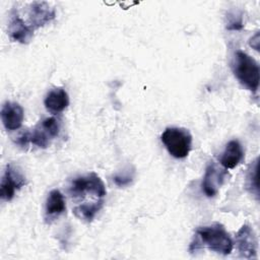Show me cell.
<instances>
[{
	"mask_svg": "<svg viewBox=\"0 0 260 260\" xmlns=\"http://www.w3.org/2000/svg\"><path fill=\"white\" fill-rule=\"evenodd\" d=\"M204 247L218 254L229 255L233 251L234 243L224 226L215 222L210 225L200 226L196 230L189 251L191 253L198 252Z\"/></svg>",
	"mask_w": 260,
	"mask_h": 260,
	"instance_id": "1",
	"label": "cell"
},
{
	"mask_svg": "<svg viewBox=\"0 0 260 260\" xmlns=\"http://www.w3.org/2000/svg\"><path fill=\"white\" fill-rule=\"evenodd\" d=\"M232 69L237 79L249 90L256 92L259 87L260 69L254 58L239 50L235 53Z\"/></svg>",
	"mask_w": 260,
	"mask_h": 260,
	"instance_id": "2",
	"label": "cell"
},
{
	"mask_svg": "<svg viewBox=\"0 0 260 260\" xmlns=\"http://www.w3.org/2000/svg\"><path fill=\"white\" fill-rule=\"evenodd\" d=\"M69 195L73 200H83L90 196L94 199H105L107 195L103 180L95 173L74 178L69 186Z\"/></svg>",
	"mask_w": 260,
	"mask_h": 260,
	"instance_id": "3",
	"label": "cell"
},
{
	"mask_svg": "<svg viewBox=\"0 0 260 260\" xmlns=\"http://www.w3.org/2000/svg\"><path fill=\"white\" fill-rule=\"evenodd\" d=\"M160 140L169 153L176 158L186 157L192 146V135L185 128L168 127L162 132Z\"/></svg>",
	"mask_w": 260,
	"mask_h": 260,
	"instance_id": "4",
	"label": "cell"
},
{
	"mask_svg": "<svg viewBox=\"0 0 260 260\" xmlns=\"http://www.w3.org/2000/svg\"><path fill=\"white\" fill-rule=\"evenodd\" d=\"M60 131V125L56 118H46L43 120L32 131H27L29 143L40 147L47 148L51 140L58 136Z\"/></svg>",
	"mask_w": 260,
	"mask_h": 260,
	"instance_id": "5",
	"label": "cell"
},
{
	"mask_svg": "<svg viewBox=\"0 0 260 260\" xmlns=\"http://www.w3.org/2000/svg\"><path fill=\"white\" fill-rule=\"evenodd\" d=\"M25 184L24 176L15 167L8 164L0 184V197L4 201H10L17 190Z\"/></svg>",
	"mask_w": 260,
	"mask_h": 260,
	"instance_id": "6",
	"label": "cell"
},
{
	"mask_svg": "<svg viewBox=\"0 0 260 260\" xmlns=\"http://www.w3.org/2000/svg\"><path fill=\"white\" fill-rule=\"evenodd\" d=\"M226 174L228 173L224 168L221 169L217 167L213 161L207 165L201 185L202 191L207 197H213L217 194L218 189L222 185Z\"/></svg>",
	"mask_w": 260,
	"mask_h": 260,
	"instance_id": "7",
	"label": "cell"
},
{
	"mask_svg": "<svg viewBox=\"0 0 260 260\" xmlns=\"http://www.w3.org/2000/svg\"><path fill=\"white\" fill-rule=\"evenodd\" d=\"M27 24L36 30L55 18V10L47 2H32L28 7Z\"/></svg>",
	"mask_w": 260,
	"mask_h": 260,
	"instance_id": "8",
	"label": "cell"
},
{
	"mask_svg": "<svg viewBox=\"0 0 260 260\" xmlns=\"http://www.w3.org/2000/svg\"><path fill=\"white\" fill-rule=\"evenodd\" d=\"M34 29L20 17L16 9H11L8 22V35L14 42L27 44L34 35Z\"/></svg>",
	"mask_w": 260,
	"mask_h": 260,
	"instance_id": "9",
	"label": "cell"
},
{
	"mask_svg": "<svg viewBox=\"0 0 260 260\" xmlns=\"http://www.w3.org/2000/svg\"><path fill=\"white\" fill-rule=\"evenodd\" d=\"M236 243L241 257L253 259L257 257V240L253 230L244 224L236 235Z\"/></svg>",
	"mask_w": 260,
	"mask_h": 260,
	"instance_id": "10",
	"label": "cell"
},
{
	"mask_svg": "<svg viewBox=\"0 0 260 260\" xmlns=\"http://www.w3.org/2000/svg\"><path fill=\"white\" fill-rule=\"evenodd\" d=\"M0 115L3 126L8 131L19 129L24 119V112L22 107L19 104L13 102H5L2 105Z\"/></svg>",
	"mask_w": 260,
	"mask_h": 260,
	"instance_id": "11",
	"label": "cell"
},
{
	"mask_svg": "<svg viewBox=\"0 0 260 260\" xmlns=\"http://www.w3.org/2000/svg\"><path fill=\"white\" fill-rule=\"evenodd\" d=\"M44 105L47 111L53 115L63 112L69 105L67 91L62 87L51 89L44 100Z\"/></svg>",
	"mask_w": 260,
	"mask_h": 260,
	"instance_id": "12",
	"label": "cell"
},
{
	"mask_svg": "<svg viewBox=\"0 0 260 260\" xmlns=\"http://www.w3.org/2000/svg\"><path fill=\"white\" fill-rule=\"evenodd\" d=\"M244 158V150L238 140H231L225 145L219 162L225 170L236 168Z\"/></svg>",
	"mask_w": 260,
	"mask_h": 260,
	"instance_id": "13",
	"label": "cell"
},
{
	"mask_svg": "<svg viewBox=\"0 0 260 260\" xmlns=\"http://www.w3.org/2000/svg\"><path fill=\"white\" fill-rule=\"evenodd\" d=\"M66 210V203L63 194L57 190H52L47 197L46 206H45V214L46 219H53L58 217Z\"/></svg>",
	"mask_w": 260,
	"mask_h": 260,
	"instance_id": "14",
	"label": "cell"
},
{
	"mask_svg": "<svg viewBox=\"0 0 260 260\" xmlns=\"http://www.w3.org/2000/svg\"><path fill=\"white\" fill-rule=\"evenodd\" d=\"M104 206V202H96V203H82L78 204L73 208L74 215L86 222H90L96 213L102 209Z\"/></svg>",
	"mask_w": 260,
	"mask_h": 260,
	"instance_id": "15",
	"label": "cell"
},
{
	"mask_svg": "<svg viewBox=\"0 0 260 260\" xmlns=\"http://www.w3.org/2000/svg\"><path fill=\"white\" fill-rule=\"evenodd\" d=\"M257 168H258V158H256L249 167L247 175H246V188L255 195L258 199L259 192H258V181H257Z\"/></svg>",
	"mask_w": 260,
	"mask_h": 260,
	"instance_id": "16",
	"label": "cell"
},
{
	"mask_svg": "<svg viewBox=\"0 0 260 260\" xmlns=\"http://www.w3.org/2000/svg\"><path fill=\"white\" fill-rule=\"evenodd\" d=\"M244 26L242 21L241 14L237 13H229L228 14V24L226 28L230 30H239Z\"/></svg>",
	"mask_w": 260,
	"mask_h": 260,
	"instance_id": "17",
	"label": "cell"
},
{
	"mask_svg": "<svg viewBox=\"0 0 260 260\" xmlns=\"http://www.w3.org/2000/svg\"><path fill=\"white\" fill-rule=\"evenodd\" d=\"M114 182L117 186L119 187H123V186H127L129 185L132 180H133V172L132 171H125L122 174L116 175L114 177Z\"/></svg>",
	"mask_w": 260,
	"mask_h": 260,
	"instance_id": "18",
	"label": "cell"
},
{
	"mask_svg": "<svg viewBox=\"0 0 260 260\" xmlns=\"http://www.w3.org/2000/svg\"><path fill=\"white\" fill-rule=\"evenodd\" d=\"M250 46L256 50H259V34L258 32L250 39Z\"/></svg>",
	"mask_w": 260,
	"mask_h": 260,
	"instance_id": "19",
	"label": "cell"
}]
</instances>
